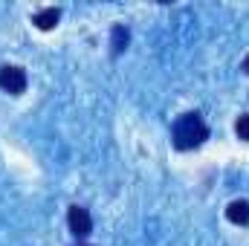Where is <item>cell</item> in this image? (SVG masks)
<instances>
[{
  "mask_svg": "<svg viewBox=\"0 0 249 246\" xmlns=\"http://www.w3.org/2000/svg\"><path fill=\"white\" fill-rule=\"evenodd\" d=\"M235 133H238L244 142H249V113H244V116L235 122Z\"/></svg>",
  "mask_w": 249,
  "mask_h": 246,
  "instance_id": "7",
  "label": "cell"
},
{
  "mask_svg": "<svg viewBox=\"0 0 249 246\" xmlns=\"http://www.w3.org/2000/svg\"><path fill=\"white\" fill-rule=\"evenodd\" d=\"M127 41H130V32L124 29L122 23L119 26H113V41H110V47H113V55H119L124 47H127Z\"/></svg>",
  "mask_w": 249,
  "mask_h": 246,
  "instance_id": "6",
  "label": "cell"
},
{
  "mask_svg": "<svg viewBox=\"0 0 249 246\" xmlns=\"http://www.w3.org/2000/svg\"><path fill=\"white\" fill-rule=\"evenodd\" d=\"M58 20H61V12H58L55 6H50V9H41V12L32 18V23H35L41 32H50V29H55V26H58Z\"/></svg>",
  "mask_w": 249,
  "mask_h": 246,
  "instance_id": "5",
  "label": "cell"
},
{
  "mask_svg": "<svg viewBox=\"0 0 249 246\" xmlns=\"http://www.w3.org/2000/svg\"><path fill=\"white\" fill-rule=\"evenodd\" d=\"M209 139V127L200 119V113H183L174 122V148L177 151H191L200 148Z\"/></svg>",
  "mask_w": 249,
  "mask_h": 246,
  "instance_id": "1",
  "label": "cell"
},
{
  "mask_svg": "<svg viewBox=\"0 0 249 246\" xmlns=\"http://www.w3.org/2000/svg\"><path fill=\"white\" fill-rule=\"evenodd\" d=\"M67 223H70V232L75 238H87L93 232V220H90V211L84 206H70L67 211Z\"/></svg>",
  "mask_w": 249,
  "mask_h": 246,
  "instance_id": "3",
  "label": "cell"
},
{
  "mask_svg": "<svg viewBox=\"0 0 249 246\" xmlns=\"http://www.w3.org/2000/svg\"><path fill=\"white\" fill-rule=\"evenodd\" d=\"M244 72H247V75H249V55H247V58H244Z\"/></svg>",
  "mask_w": 249,
  "mask_h": 246,
  "instance_id": "8",
  "label": "cell"
},
{
  "mask_svg": "<svg viewBox=\"0 0 249 246\" xmlns=\"http://www.w3.org/2000/svg\"><path fill=\"white\" fill-rule=\"evenodd\" d=\"M78 246H90V244H78Z\"/></svg>",
  "mask_w": 249,
  "mask_h": 246,
  "instance_id": "9",
  "label": "cell"
},
{
  "mask_svg": "<svg viewBox=\"0 0 249 246\" xmlns=\"http://www.w3.org/2000/svg\"><path fill=\"white\" fill-rule=\"evenodd\" d=\"M0 90H6L12 96H20L26 90V70L18 67V64H3L0 67Z\"/></svg>",
  "mask_w": 249,
  "mask_h": 246,
  "instance_id": "2",
  "label": "cell"
},
{
  "mask_svg": "<svg viewBox=\"0 0 249 246\" xmlns=\"http://www.w3.org/2000/svg\"><path fill=\"white\" fill-rule=\"evenodd\" d=\"M226 217L235 226H249V200H232L226 206Z\"/></svg>",
  "mask_w": 249,
  "mask_h": 246,
  "instance_id": "4",
  "label": "cell"
}]
</instances>
